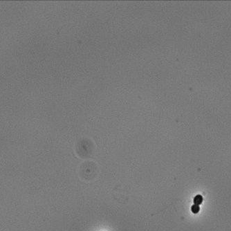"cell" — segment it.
Masks as SVG:
<instances>
[{
    "label": "cell",
    "instance_id": "6da1fadb",
    "mask_svg": "<svg viewBox=\"0 0 231 231\" xmlns=\"http://www.w3.org/2000/svg\"><path fill=\"white\" fill-rule=\"evenodd\" d=\"M202 201H203V197L201 195H196L195 197V199H194V203H195V205L199 206L200 204H201Z\"/></svg>",
    "mask_w": 231,
    "mask_h": 231
},
{
    "label": "cell",
    "instance_id": "7a4b0ae2",
    "mask_svg": "<svg viewBox=\"0 0 231 231\" xmlns=\"http://www.w3.org/2000/svg\"><path fill=\"white\" fill-rule=\"evenodd\" d=\"M199 210H200V208H199V206H198V205H193L192 206V208H191V210H192V212L193 213H199Z\"/></svg>",
    "mask_w": 231,
    "mask_h": 231
}]
</instances>
